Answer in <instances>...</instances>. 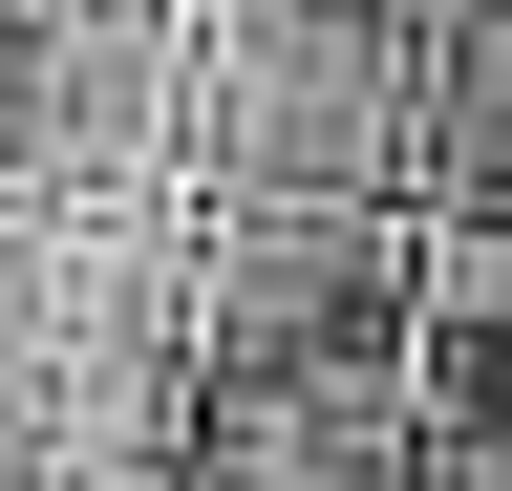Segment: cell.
<instances>
[{
	"instance_id": "cell-2",
	"label": "cell",
	"mask_w": 512,
	"mask_h": 491,
	"mask_svg": "<svg viewBox=\"0 0 512 491\" xmlns=\"http://www.w3.org/2000/svg\"><path fill=\"white\" fill-rule=\"evenodd\" d=\"M427 235L320 214V193H214L192 235V385H406Z\"/></svg>"
},
{
	"instance_id": "cell-1",
	"label": "cell",
	"mask_w": 512,
	"mask_h": 491,
	"mask_svg": "<svg viewBox=\"0 0 512 491\" xmlns=\"http://www.w3.org/2000/svg\"><path fill=\"white\" fill-rule=\"evenodd\" d=\"M427 0H214L192 22V171L214 193H320L406 214L427 171Z\"/></svg>"
},
{
	"instance_id": "cell-3",
	"label": "cell",
	"mask_w": 512,
	"mask_h": 491,
	"mask_svg": "<svg viewBox=\"0 0 512 491\" xmlns=\"http://www.w3.org/2000/svg\"><path fill=\"white\" fill-rule=\"evenodd\" d=\"M427 171L406 214H512V0H427Z\"/></svg>"
}]
</instances>
